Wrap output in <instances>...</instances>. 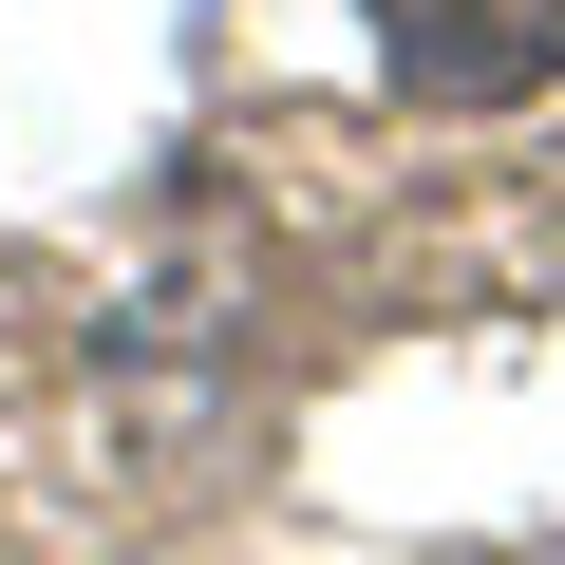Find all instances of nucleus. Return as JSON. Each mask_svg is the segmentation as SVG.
I'll return each mask as SVG.
<instances>
[{
	"mask_svg": "<svg viewBox=\"0 0 565 565\" xmlns=\"http://www.w3.org/2000/svg\"><path fill=\"white\" fill-rule=\"evenodd\" d=\"M377 20V76L415 114H509L565 76V0H359Z\"/></svg>",
	"mask_w": 565,
	"mask_h": 565,
	"instance_id": "nucleus-1",
	"label": "nucleus"
}]
</instances>
